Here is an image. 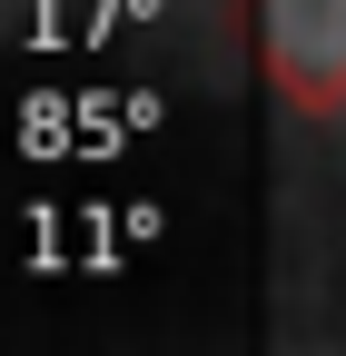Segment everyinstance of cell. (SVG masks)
<instances>
[{
	"mask_svg": "<svg viewBox=\"0 0 346 356\" xmlns=\"http://www.w3.org/2000/svg\"><path fill=\"white\" fill-rule=\"evenodd\" d=\"M257 70L297 119H346V0H257Z\"/></svg>",
	"mask_w": 346,
	"mask_h": 356,
	"instance_id": "cell-1",
	"label": "cell"
}]
</instances>
